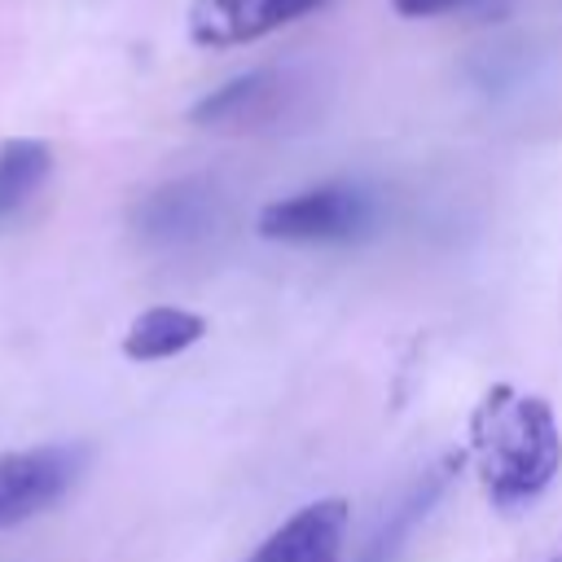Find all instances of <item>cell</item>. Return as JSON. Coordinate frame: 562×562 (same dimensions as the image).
<instances>
[{
  "mask_svg": "<svg viewBox=\"0 0 562 562\" xmlns=\"http://www.w3.org/2000/svg\"><path fill=\"white\" fill-rule=\"evenodd\" d=\"M470 452L496 509L531 505L562 470V430L549 400L492 386L470 417Z\"/></svg>",
  "mask_w": 562,
  "mask_h": 562,
  "instance_id": "obj_1",
  "label": "cell"
},
{
  "mask_svg": "<svg viewBox=\"0 0 562 562\" xmlns=\"http://www.w3.org/2000/svg\"><path fill=\"white\" fill-rule=\"evenodd\" d=\"M83 443H40L0 452V531L53 509L83 474Z\"/></svg>",
  "mask_w": 562,
  "mask_h": 562,
  "instance_id": "obj_2",
  "label": "cell"
},
{
  "mask_svg": "<svg viewBox=\"0 0 562 562\" xmlns=\"http://www.w3.org/2000/svg\"><path fill=\"white\" fill-rule=\"evenodd\" d=\"M373 206L351 184H321L294 198L268 202L255 220L259 237L268 241H347L369 224Z\"/></svg>",
  "mask_w": 562,
  "mask_h": 562,
  "instance_id": "obj_3",
  "label": "cell"
},
{
  "mask_svg": "<svg viewBox=\"0 0 562 562\" xmlns=\"http://www.w3.org/2000/svg\"><path fill=\"white\" fill-rule=\"evenodd\" d=\"M321 4L329 0H198L189 9V35L198 48H237L299 22Z\"/></svg>",
  "mask_w": 562,
  "mask_h": 562,
  "instance_id": "obj_4",
  "label": "cell"
},
{
  "mask_svg": "<svg viewBox=\"0 0 562 562\" xmlns=\"http://www.w3.org/2000/svg\"><path fill=\"white\" fill-rule=\"evenodd\" d=\"M132 224L154 246H184L198 241L215 224V189L202 180H176L145 193L132 211Z\"/></svg>",
  "mask_w": 562,
  "mask_h": 562,
  "instance_id": "obj_5",
  "label": "cell"
},
{
  "mask_svg": "<svg viewBox=\"0 0 562 562\" xmlns=\"http://www.w3.org/2000/svg\"><path fill=\"white\" fill-rule=\"evenodd\" d=\"M347 536V501L325 496L290 514L246 562H338Z\"/></svg>",
  "mask_w": 562,
  "mask_h": 562,
  "instance_id": "obj_6",
  "label": "cell"
},
{
  "mask_svg": "<svg viewBox=\"0 0 562 562\" xmlns=\"http://www.w3.org/2000/svg\"><path fill=\"white\" fill-rule=\"evenodd\" d=\"M281 97H285V79L277 70H250V75L215 88L211 97H202L189 110V119L202 127H255L277 114Z\"/></svg>",
  "mask_w": 562,
  "mask_h": 562,
  "instance_id": "obj_7",
  "label": "cell"
},
{
  "mask_svg": "<svg viewBox=\"0 0 562 562\" xmlns=\"http://www.w3.org/2000/svg\"><path fill=\"white\" fill-rule=\"evenodd\" d=\"M206 334V321L189 307H145L140 316H132L127 334H123V356L127 360H171L180 351H189L198 338Z\"/></svg>",
  "mask_w": 562,
  "mask_h": 562,
  "instance_id": "obj_8",
  "label": "cell"
},
{
  "mask_svg": "<svg viewBox=\"0 0 562 562\" xmlns=\"http://www.w3.org/2000/svg\"><path fill=\"white\" fill-rule=\"evenodd\" d=\"M53 171V149L35 136H13L0 145V224L13 220L35 189L48 180Z\"/></svg>",
  "mask_w": 562,
  "mask_h": 562,
  "instance_id": "obj_9",
  "label": "cell"
},
{
  "mask_svg": "<svg viewBox=\"0 0 562 562\" xmlns=\"http://www.w3.org/2000/svg\"><path fill=\"white\" fill-rule=\"evenodd\" d=\"M435 492H439V479H435L430 487H417V492H413V496H408V501H404V505H400V509L386 518V527L373 536V544L360 553V562H386V558L400 549L395 540H404V536H408V527H413V522L426 514V505L435 501Z\"/></svg>",
  "mask_w": 562,
  "mask_h": 562,
  "instance_id": "obj_10",
  "label": "cell"
},
{
  "mask_svg": "<svg viewBox=\"0 0 562 562\" xmlns=\"http://www.w3.org/2000/svg\"><path fill=\"white\" fill-rule=\"evenodd\" d=\"M479 0H391V9L400 18H439V13H461L474 9Z\"/></svg>",
  "mask_w": 562,
  "mask_h": 562,
  "instance_id": "obj_11",
  "label": "cell"
}]
</instances>
